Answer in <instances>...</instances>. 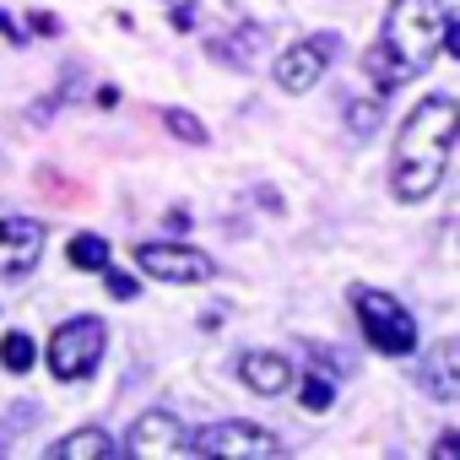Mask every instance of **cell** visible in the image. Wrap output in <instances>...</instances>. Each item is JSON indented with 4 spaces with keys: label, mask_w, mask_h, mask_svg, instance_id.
Returning <instances> with one entry per match:
<instances>
[{
    "label": "cell",
    "mask_w": 460,
    "mask_h": 460,
    "mask_svg": "<svg viewBox=\"0 0 460 460\" xmlns=\"http://www.w3.org/2000/svg\"><path fill=\"white\" fill-rule=\"evenodd\" d=\"M103 347H109V331H103L98 314L66 320V325L49 336V368H55V379H66V385H71V379H87V374L98 368Z\"/></svg>",
    "instance_id": "cell-4"
},
{
    "label": "cell",
    "mask_w": 460,
    "mask_h": 460,
    "mask_svg": "<svg viewBox=\"0 0 460 460\" xmlns=\"http://www.w3.org/2000/svg\"><path fill=\"white\" fill-rule=\"evenodd\" d=\"M0 33H6V39H12V44H22V33H17V22H12V17H6V12H0Z\"/></svg>",
    "instance_id": "cell-24"
},
{
    "label": "cell",
    "mask_w": 460,
    "mask_h": 460,
    "mask_svg": "<svg viewBox=\"0 0 460 460\" xmlns=\"http://www.w3.org/2000/svg\"><path fill=\"white\" fill-rule=\"evenodd\" d=\"M433 455H460V433H444V438L433 444Z\"/></svg>",
    "instance_id": "cell-23"
},
{
    "label": "cell",
    "mask_w": 460,
    "mask_h": 460,
    "mask_svg": "<svg viewBox=\"0 0 460 460\" xmlns=\"http://www.w3.org/2000/svg\"><path fill=\"white\" fill-rule=\"evenodd\" d=\"M190 455H227V460L261 455V460H277V455H288V444L277 433H266L261 422H211L190 438Z\"/></svg>",
    "instance_id": "cell-5"
},
{
    "label": "cell",
    "mask_w": 460,
    "mask_h": 460,
    "mask_svg": "<svg viewBox=\"0 0 460 460\" xmlns=\"http://www.w3.org/2000/svg\"><path fill=\"white\" fill-rule=\"evenodd\" d=\"M298 401H304L309 411H325V406L336 401V385H331L325 374H304V385H298Z\"/></svg>",
    "instance_id": "cell-17"
},
{
    "label": "cell",
    "mask_w": 460,
    "mask_h": 460,
    "mask_svg": "<svg viewBox=\"0 0 460 460\" xmlns=\"http://www.w3.org/2000/svg\"><path fill=\"white\" fill-rule=\"evenodd\" d=\"M438 49H444V6L438 0H395L385 12V33L363 49V76L379 93H395L411 76H422Z\"/></svg>",
    "instance_id": "cell-1"
},
{
    "label": "cell",
    "mask_w": 460,
    "mask_h": 460,
    "mask_svg": "<svg viewBox=\"0 0 460 460\" xmlns=\"http://www.w3.org/2000/svg\"><path fill=\"white\" fill-rule=\"evenodd\" d=\"M125 455H136V460H152V455H190V433H184L168 411H146V417L130 428Z\"/></svg>",
    "instance_id": "cell-9"
},
{
    "label": "cell",
    "mask_w": 460,
    "mask_h": 460,
    "mask_svg": "<svg viewBox=\"0 0 460 460\" xmlns=\"http://www.w3.org/2000/svg\"><path fill=\"white\" fill-rule=\"evenodd\" d=\"M255 49H261V33H255V28H250V39H211V55L227 60V66H250Z\"/></svg>",
    "instance_id": "cell-15"
},
{
    "label": "cell",
    "mask_w": 460,
    "mask_h": 460,
    "mask_svg": "<svg viewBox=\"0 0 460 460\" xmlns=\"http://www.w3.org/2000/svg\"><path fill=\"white\" fill-rule=\"evenodd\" d=\"M163 125H168L179 141H190V146H206V125H200L190 109H163Z\"/></svg>",
    "instance_id": "cell-16"
},
{
    "label": "cell",
    "mask_w": 460,
    "mask_h": 460,
    "mask_svg": "<svg viewBox=\"0 0 460 460\" xmlns=\"http://www.w3.org/2000/svg\"><path fill=\"white\" fill-rule=\"evenodd\" d=\"M136 266L157 282H206L217 266L195 244H136Z\"/></svg>",
    "instance_id": "cell-7"
},
{
    "label": "cell",
    "mask_w": 460,
    "mask_h": 460,
    "mask_svg": "<svg viewBox=\"0 0 460 460\" xmlns=\"http://www.w3.org/2000/svg\"><path fill=\"white\" fill-rule=\"evenodd\" d=\"M49 455H55V460H109V455H114V438H109L103 428H82V433L55 438Z\"/></svg>",
    "instance_id": "cell-12"
},
{
    "label": "cell",
    "mask_w": 460,
    "mask_h": 460,
    "mask_svg": "<svg viewBox=\"0 0 460 460\" xmlns=\"http://www.w3.org/2000/svg\"><path fill=\"white\" fill-rule=\"evenodd\" d=\"M39 255H44V222L17 217V211H0V277L33 271Z\"/></svg>",
    "instance_id": "cell-8"
},
{
    "label": "cell",
    "mask_w": 460,
    "mask_h": 460,
    "mask_svg": "<svg viewBox=\"0 0 460 460\" xmlns=\"http://www.w3.org/2000/svg\"><path fill=\"white\" fill-rule=\"evenodd\" d=\"M336 49H341L336 33H309V39L288 44L282 60H277V87H282V93H309V87L325 76V66L336 60Z\"/></svg>",
    "instance_id": "cell-6"
},
{
    "label": "cell",
    "mask_w": 460,
    "mask_h": 460,
    "mask_svg": "<svg viewBox=\"0 0 460 460\" xmlns=\"http://www.w3.org/2000/svg\"><path fill=\"white\" fill-rule=\"evenodd\" d=\"M66 255H71L76 271H109V266H114V255H109V244H103L98 234H76Z\"/></svg>",
    "instance_id": "cell-13"
},
{
    "label": "cell",
    "mask_w": 460,
    "mask_h": 460,
    "mask_svg": "<svg viewBox=\"0 0 460 460\" xmlns=\"http://www.w3.org/2000/svg\"><path fill=\"white\" fill-rule=\"evenodd\" d=\"M455 136H460V103L455 98H422L406 114V125L395 136V168H390L395 200H428L444 184Z\"/></svg>",
    "instance_id": "cell-2"
},
{
    "label": "cell",
    "mask_w": 460,
    "mask_h": 460,
    "mask_svg": "<svg viewBox=\"0 0 460 460\" xmlns=\"http://www.w3.org/2000/svg\"><path fill=\"white\" fill-rule=\"evenodd\" d=\"M347 125H352V136H374L379 130V103H347Z\"/></svg>",
    "instance_id": "cell-18"
},
{
    "label": "cell",
    "mask_w": 460,
    "mask_h": 460,
    "mask_svg": "<svg viewBox=\"0 0 460 460\" xmlns=\"http://www.w3.org/2000/svg\"><path fill=\"white\" fill-rule=\"evenodd\" d=\"M33 358H39V347H33V336H28V331H12L6 341H0V363H6L12 374H28V368H33Z\"/></svg>",
    "instance_id": "cell-14"
},
{
    "label": "cell",
    "mask_w": 460,
    "mask_h": 460,
    "mask_svg": "<svg viewBox=\"0 0 460 460\" xmlns=\"http://www.w3.org/2000/svg\"><path fill=\"white\" fill-rule=\"evenodd\" d=\"M444 49L460 60V22H444Z\"/></svg>",
    "instance_id": "cell-22"
},
{
    "label": "cell",
    "mask_w": 460,
    "mask_h": 460,
    "mask_svg": "<svg viewBox=\"0 0 460 460\" xmlns=\"http://www.w3.org/2000/svg\"><path fill=\"white\" fill-rule=\"evenodd\" d=\"M417 385L433 401H455L460 395V341H438L422 363H417Z\"/></svg>",
    "instance_id": "cell-10"
},
{
    "label": "cell",
    "mask_w": 460,
    "mask_h": 460,
    "mask_svg": "<svg viewBox=\"0 0 460 460\" xmlns=\"http://www.w3.org/2000/svg\"><path fill=\"white\" fill-rule=\"evenodd\" d=\"M103 277H109V298H119V304L136 298V277H125V271H114V266H109Z\"/></svg>",
    "instance_id": "cell-19"
},
{
    "label": "cell",
    "mask_w": 460,
    "mask_h": 460,
    "mask_svg": "<svg viewBox=\"0 0 460 460\" xmlns=\"http://www.w3.org/2000/svg\"><path fill=\"white\" fill-rule=\"evenodd\" d=\"M352 309H358V325H363V336H368L374 352H390V358L417 352V320H411V309L395 293L352 288Z\"/></svg>",
    "instance_id": "cell-3"
},
{
    "label": "cell",
    "mask_w": 460,
    "mask_h": 460,
    "mask_svg": "<svg viewBox=\"0 0 460 460\" xmlns=\"http://www.w3.org/2000/svg\"><path fill=\"white\" fill-rule=\"evenodd\" d=\"M163 6L173 12V28H179V33H190V6H195V0H163Z\"/></svg>",
    "instance_id": "cell-20"
},
{
    "label": "cell",
    "mask_w": 460,
    "mask_h": 460,
    "mask_svg": "<svg viewBox=\"0 0 460 460\" xmlns=\"http://www.w3.org/2000/svg\"><path fill=\"white\" fill-rule=\"evenodd\" d=\"M33 33H39V39H55V33H60V22H55V17H44V12H39V17H33Z\"/></svg>",
    "instance_id": "cell-21"
},
{
    "label": "cell",
    "mask_w": 460,
    "mask_h": 460,
    "mask_svg": "<svg viewBox=\"0 0 460 460\" xmlns=\"http://www.w3.org/2000/svg\"><path fill=\"white\" fill-rule=\"evenodd\" d=\"M239 379L255 390V395H282L293 385V363L282 352H244L239 358Z\"/></svg>",
    "instance_id": "cell-11"
}]
</instances>
